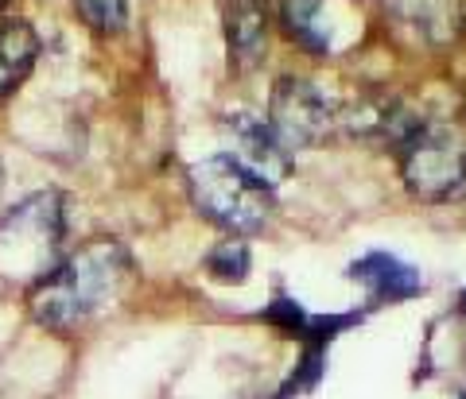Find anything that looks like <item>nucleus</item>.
Here are the masks:
<instances>
[{
  "mask_svg": "<svg viewBox=\"0 0 466 399\" xmlns=\"http://www.w3.org/2000/svg\"><path fill=\"white\" fill-rule=\"evenodd\" d=\"M226 39L238 70H249L260 63L268 43V8L265 0H233L226 12Z\"/></svg>",
  "mask_w": 466,
  "mask_h": 399,
  "instance_id": "nucleus-8",
  "label": "nucleus"
},
{
  "mask_svg": "<svg viewBox=\"0 0 466 399\" xmlns=\"http://www.w3.org/2000/svg\"><path fill=\"white\" fill-rule=\"evenodd\" d=\"M39 58V35L27 20H5L0 24V97H8L16 85L32 74Z\"/></svg>",
  "mask_w": 466,
  "mask_h": 399,
  "instance_id": "nucleus-9",
  "label": "nucleus"
},
{
  "mask_svg": "<svg viewBox=\"0 0 466 399\" xmlns=\"http://www.w3.org/2000/svg\"><path fill=\"white\" fill-rule=\"evenodd\" d=\"M249 244L238 241V236H229V241L214 244V253L207 256V272L218 279V284H245L249 279Z\"/></svg>",
  "mask_w": 466,
  "mask_h": 399,
  "instance_id": "nucleus-10",
  "label": "nucleus"
},
{
  "mask_svg": "<svg viewBox=\"0 0 466 399\" xmlns=\"http://www.w3.org/2000/svg\"><path fill=\"white\" fill-rule=\"evenodd\" d=\"M280 24L288 39H296L311 55H334L346 47V32L354 27L346 0H280Z\"/></svg>",
  "mask_w": 466,
  "mask_h": 399,
  "instance_id": "nucleus-5",
  "label": "nucleus"
},
{
  "mask_svg": "<svg viewBox=\"0 0 466 399\" xmlns=\"http://www.w3.org/2000/svg\"><path fill=\"white\" fill-rule=\"evenodd\" d=\"M75 8L101 35H113L128 24V0H75Z\"/></svg>",
  "mask_w": 466,
  "mask_h": 399,
  "instance_id": "nucleus-12",
  "label": "nucleus"
},
{
  "mask_svg": "<svg viewBox=\"0 0 466 399\" xmlns=\"http://www.w3.org/2000/svg\"><path fill=\"white\" fill-rule=\"evenodd\" d=\"M265 318L272 322L276 330H284V334H291V337H303L308 342L311 337V326H315V314H308L291 294H284V291H276V299L265 306Z\"/></svg>",
  "mask_w": 466,
  "mask_h": 399,
  "instance_id": "nucleus-11",
  "label": "nucleus"
},
{
  "mask_svg": "<svg viewBox=\"0 0 466 399\" xmlns=\"http://www.w3.org/2000/svg\"><path fill=\"white\" fill-rule=\"evenodd\" d=\"M459 399H466V392H462V395H459Z\"/></svg>",
  "mask_w": 466,
  "mask_h": 399,
  "instance_id": "nucleus-14",
  "label": "nucleus"
},
{
  "mask_svg": "<svg viewBox=\"0 0 466 399\" xmlns=\"http://www.w3.org/2000/svg\"><path fill=\"white\" fill-rule=\"evenodd\" d=\"M459 310H462V314H466V291L459 294Z\"/></svg>",
  "mask_w": 466,
  "mask_h": 399,
  "instance_id": "nucleus-13",
  "label": "nucleus"
},
{
  "mask_svg": "<svg viewBox=\"0 0 466 399\" xmlns=\"http://www.w3.org/2000/svg\"><path fill=\"white\" fill-rule=\"evenodd\" d=\"M400 179L424 202H451L466 190V136L451 121H416L397 144Z\"/></svg>",
  "mask_w": 466,
  "mask_h": 399,
  "instance_id": "nucleus-3",
  "label": "nucleus"
},
{
  "mask_svg": "<svg viewBox=\"0 0 466 399\" xmlns=\"http://www.w3.org/2000/svg\"><path fill=\"white\" fill-rule=\"evenodd\" d=\"M128 275L133 256L121 241H90L39 279L27 294V310L47 330H78L125 291Z\"/></svg>",
  "mask_w": 466,
  "mask_h": 399,
  "instance_id": "nucleus-1",
  "label": "nucleus"
},
{
  "mask_svg": "<svg viewBox=\"0 0 466 399\" xmlns=\"http://www.w3.org/2000/svg\"><path fill=\"white\" fill-rule=\"evenodd\" d=\"M226 136L233 144V152H226V155H233L238 164H245L253 175H260L268 186L288 175L291 152L280 144V136L272 132L268 121H257V116H229V121H226Z\"/></svg>",
  "mask_w": 466,
  "mask_h": 399,
  "instance_id": "nucleus-6",
  "label": "nucleus"
},
{
  "mask_svg": "<svg viewBox=\"0 0 466 399\" xmlns=\"http://www.w3.org/2000/svg\"><path fill=\"white\" fill-rule=\"evenodd\" d=\"M268 125L288 152H296V147L323 140L334 128V105L315 82L280 78L268 101Z\"/></svg>",
  "mask_w": 466,
  "mask_h": 399,
  "instance_id": "nucleus-4",
  "label": "nucleus"
},
{
  "mask_svg": "<svg viewBox=\"0 0 466 399\" xmlns=\"http://www.w3.org/2000/svg\"><path fill=\"white\" fill-rule=\"evenodd\" d=\"M195 210L229 233H253L272 217V186L233 155H210L187 171Z\"/></svg>",
  "mask_w": 466,
  "mask_h": 399,
  "instance_id": "nucleus-2",
  "label": "nucleus"
},
{
  "mask_svg": "<svg viewBox=\"0 0 466 399\" xmlns=\"http://www.w3.org/2000/svg\"><path fill=\"white\" fill-rule=\"evenodd\" d=\"M350 279L361 284L370 291L373 303H404V299H416L424 294V279L412 264H404L400 256L392 253H366L350 264Z\"/></svg>",
  "mask_w": 466,
  "mask_h": 399,
  "instance_id": "nucleus-7",
  "label": "nucleus"
}]
</instances>
